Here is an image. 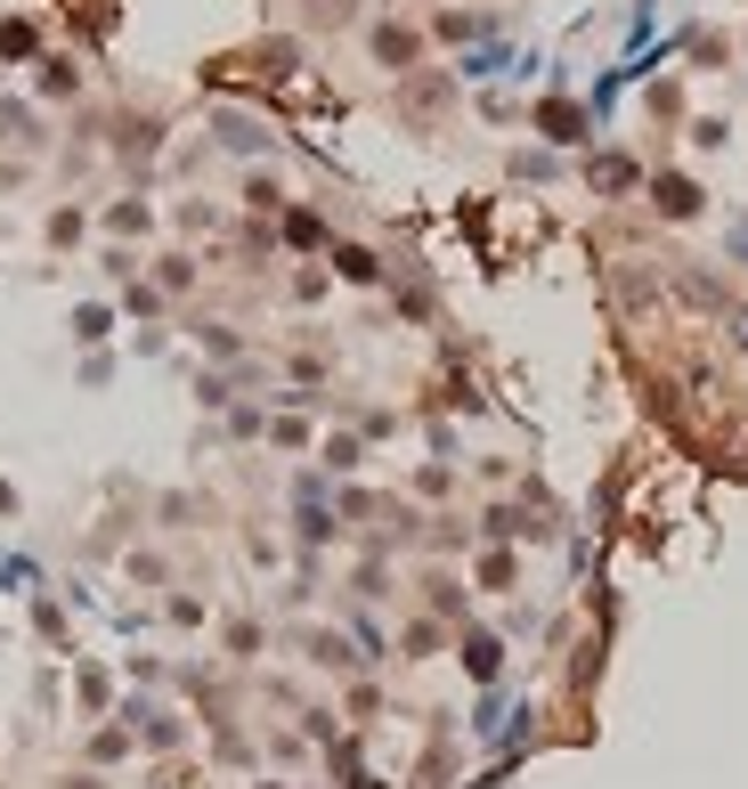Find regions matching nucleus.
<instances>
[{
	"mask_svg": "<svg viewBox=\"0 0 748 789\" xmlns=\"http://www.w3.org/2000/svg\"><path fill=\"white\" fill-rule=\"evenodd\" d=\"M374 57H383V66H407V57H415V33L383 25V33H374Z\"/></svg>",
	"mask_w": 748,
	"mask_h": 789,
	"instance_id": "20e7f679",
	"label": "nucleus"
},
{
	"mask_svg": "<svg viewBox=\"0 0 748 789\" xmlns=\"http://www.w3.org/2000/svg\"><path fill=\"white\" fill-rule=\"evenodd\" d=\"M464 668H472V676L488 683L496 668H505V643H496V635H464Z\"/></svg>",
	"mask_w": 748,
	"mask_h": 789,
	"instance_id": "f03ea898",
	"label": "nucleus"
},
{
	"mask_svg": "<svg viewBox=\"0 0 748 789\" xmlns=\"http://www.w3.org/2000/svg\"><path fill=\"white\" fill-rule=\"evenodd\" d=\"M33 50V25L25 17H9V25H0V57H25Z\"/></svg>",
	"mask_w": 748,
	"mask_h": 789,
	"instance_id": "0eeeda50",
	"label": "nucleus"
},
{
	"mask_svg": "<svg viewBox=\"0 0 748 789\" xmlns=\"http://www.w3.org/2000/svg\"><path fill=\"white\" fill-rule=\"evenodd\" d=\"M9 505H16V496H9V481H0V513H9Z\"/></svg>",
	"mask_w": 748,
	"mask_h": 789,
	"instance_id": "1a4fd4ad",
	"label": "nucleus"
},
{
	"mask_svg": "<svg viewBox=\"0 0 748 789\" xmlns=\"http://www.w3.org/2000/svg\"><path fill=\"white\" fill-rule=\"evenodd\" d=\"M537 122H546V131H553V139H578V131H586V122H578V107H546V114H537Z\"/></svg>",
	"mask_w": 748,
	"mask_h": 789,
	"instance_id": "6e6552de",
	"label": "nucleus"
},
{
	"mask_svg": "<svg viewBox=\"0 0 748 789\" xmlns=\"http://www.w3.org/2000/svg\"><path fill=\"white\" fill-rule=\"evenodd\" d=\"M651 204H659L668 220H692V212H700V179H675V172H659V179H651Z\"/></svg>",
	"mask_w": 748,
	"mask_h": 789,
	"instance_id": "f257e3e1",
	"label": "nucleus"
},
{
	"mask_svg": "<svg viewBox=\"0 0 748 789\" xmlns=\"http://www.w3.org/2000/svg\"><path fill=\"white\" fill-rule=\"evenodd\" d=\"M334 269H342L350 285H374V277H383V261H374L366 244H342V253H334Z\"/></svg>",
	"mask_w": 748,
	"mask_h": 789,
	"instance_id": "7ed1b4c3",
	"label": "nucleus"
},
{
	"mask_svg": "<svg viewBox=\"0 0 748 789\" xmlns=\"http://www.w3.org/2000/svg\"><path fill=\"white\" fill-rule=\"evenodd\" d=\"M285 244H326V220L318 212H285Z\"/></svg>",
	"mask_w": 748,
	"mask_h": 789,
	"instance_id": "39448f33",
	"label": "nucleus"
},
{
	"mask_svg": "<svg viewBox=\"0 0 748 789\" xmlns=\"http://www.w3.org/2000/svg\"><path fill=\"white\" fill-rule=\"evenodd\" d=\"M594 188H602V196H610V188H635V163H618V155H602V163H594Z\"/></svg>",
	"mask_w": 748,
	"mask_h": 789,
	"instance_id": "423d86ee",
	"label": "nucleus"
}]
</instances>
